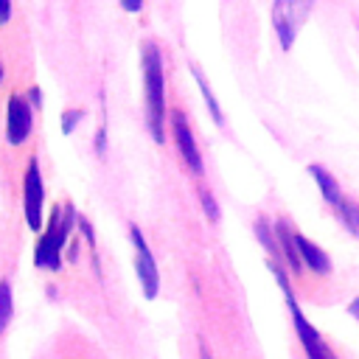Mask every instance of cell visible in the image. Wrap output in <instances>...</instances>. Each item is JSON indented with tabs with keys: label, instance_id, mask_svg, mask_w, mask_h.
<instances>
[{
	"label": "cell",
	"instance_id": "6da1fadb",
	"mask_svg": "<svg viewBox=\"0 0 359 359\" xmlns=\"http://www.w3.org/2000/svg\"><path fill=\"white\" fill-rule=\"evenodd\" d=\"M143 84H146V123L157 143L165 140V76H163V56L154 42L143 45Z\"/></svg>",
	"mask_w": 359,
	"mask_h": 359
},
{
	"label": "cell",
	"instance_id": "7a4b0ae2",
	"mask_svg": "<svg viewBox=\"0 0 359 359\" xmlns=\"http://www.w3.org/2000/svg\"><path fill=\"white\" fill-rule=\"evenodd\" d=\"M76 210L73 205L67 202L65 208H53L50 213V222L45 227V236L36 241V250H34V264L42 266V269H50L56 272L62 266V250L67 244V236L73 233V222H76Z\"/></svg>",
	"mask_w": 359,
	"mask_h": 359
},
{
	"label": "cell",
	"instance_id": "3957f363",
	"mask_svg": "<svg viewBox=\"0 0 359 359\" xmlns=\"http://www.w3.org/2000/svg\"><path fill=\"white\" fill-rule=\"evenodd\" d=\"M269 269H272V275L278 278V283H280V289H283V294H286V306H289V311H292V323H294V331H297V339H300L306 356H309V359H337L334 351H331V348L323 342V337L317 334V328L303 317V311H300V306H297V300H294V292H292V286H289V278H286V272L280 269V264L272 261Z\"/></svg>",
	"mask_w": 359,
	"mask_h": 359
},
{
	"label": "cell",
	"instance_id": "277c9868",
	"mask_svg": "<svg viewBox=\"0 0 359 359\" xmlns=\"http://www.w3.org/2000/svg\"><path fill=\"white\" fill-rule=\"evenodd\" d=\"M22 208H25L28 227L39 230L42 227V208H45V185H42L36 157L28 160V168H25V177H22Z\"/></svg>",
	"mask_w": 359,
	"mask_h": 359
},
{
	"label": "cell",
	"instance_id": "5b68a950",
	"mask_svg": "<svg viewBox=\"0 0 359 359\" xmlns=\"http://www.w3.org/2000/svg\"><path fill=\"white\" fill-rule=\"evenodd\" d=\"M129 236H132V244H135V252H137V255H135V272H137V278H140L143 294H146L149 300H154L157 292H160L157 261H154V255H151V250H149V244H146V238H143V233H140L137 224L129 227Z\"/></svg>",
	"mask_w": 359,
	"mask_h": 359
},
{
	"label": "cell",
	"instance_id": "8992f818",
	"mask_svg": "<svg viewBox=\"0 0 359 359\" xmlns=\"http://www.w3.org/2000/svg\"><path fill=\"white\" fill-rule=\"evenodd\" d=\"M31 126H34V109H31V104L25 101V95L14 93L8 98V107H6V140L11 146L25 143L28 135H31Z\"/></svg>",
	"mask_w": 359,
	"mask_h": 359
},
{
	"label": "cell",
	"instance_id": "52a82bcc",
	"mask_svg": "<svg viewBox=\"0 0 359 359\" xmlns=\"http://www.w3.org/2000/svg\"><path fill=\"white\" fill-rule=\"evenodd\" d=\"M171 132H174V143H177L180 157L185 160V165H188L196 177H202V171H205V165H202V154H199V149H196L194 132H191L188 118H185L182 109H174V112H171Z\"/></svg>",
	"mask_w": 359,
	"mask_h": 359
},
{
	"label": "cell",
	"instance_id": "ba28073f",
	"mask_svg": "<svg viewBox=\"0 0 359 359\" xmlns=\"http://www.w3.org/2000/svg\"><path fill=\"white\" fill-rule=\"evenodd\" d=\"M309 8H311L309 3L306 6H300V3H275L272 6V25H275V34H278L283 50L292 48L294 34H297V25L309 14Z\"/></svg>",
	"mask_w": 359,
	"mask_h": 359
},
{
	"label": "cell",
	"instance_id": "9c48e42d",
	"mask_svg": "<svg viewBox=\"0 0 359 359\" xmlns=\"http://www.w3.org/2000/svg\"><path fill=\"white\" fill-rule=\"evenodd\" d=\"M294 247H297L300 261H303L311 272H317V275H328V272H331V258H328V255H325L314 241H309L306 236L294 233Z\"/></svg>",
	"mask_w": 359,
	"mask_h": 359
},
{
	"label": "cell",
	"instance_id": "30bf717a",
	"mask_svg": "<svg viewBox=\"0 0 359 359\" xmlns=\"http://www.w3.org/2000/svg\"><path fill=\"white\" fill-rule=\"evenodd\" d=\"M309 174L314 177V182H317L320 194L325 196V202L337 210L345 196H342V191H339V185H337V180H334V174H331L328 168H323V165H309Z\"/></svg>",
	"mask_w": 359,
	"mask_h": 359
},
{
	"label": "cell",
	"instance_id": "8fae6325",
	"mask_svg": "<svg viewBox=\"0 0 359 359\" xmlns=\"http://www.w3.org/2000/svg\"><path fill=\"white\" fill-rule=\"evenodd\" d=\"M275 238H278V250H283V258L289 261L292 272H303V261L297 255V247H294V233L289 230V222H275Z\"/></svg>",
	"mask_w": 359,
	"mask_h": 359
},
{
	"label": "cell",
	"instance_id": "7c38bea8",
	"mask_svg": "<svg viewBox=\"0 0 359 359\" xmlns=\"http://www.w3.org/2000/svg\"><path fill=\"white\" fill-rule=\"evenodd\" d=\"M191 67V73H194V79H196V84H199V93H202V98H205V104H208V112H210V118L222 126L224 123V118H222V109H219V101L213 98V93H210V87H208V79L202 76V70L196 67V65H188Z\"/></svg>",
	"mask_w": 359,
	"mask_h": 359
},
{
	"label": "cell",
	"instance_id": "4fadbf2b",
	"mask_svg": "<svg viewBox=\"0 0 359 359\" xmlns=\"http://www.w3.org/2000/svg\"><path fill=\"white\" fill-rule=\"evenodd\" d=\"M334 213L339 216V222L345 224V230H348V233H353V236L359 238V205H356V202H351V199H342V202H339V208H337Z\"/></svg>",
	"mask_w": 359,
	"mask_h": 359
},
{
	"label": "cell",
	"instance_id": "5bb4252c",
	"mask_svg": "<svg viewBox=\"0 0 359 359\" xmlns=\"http://www.w3.org/2000/svg\"><path fill=\"white\" fill-rule=\"evenodd\" d=\"M11 314H14V297H11V286H8V280H0V334L8 328Z\"/></svg>",
	"mask_w": 359,
	"mask_h": 359
},
{
	"label": "cell",
	"instance_id": "9a60e30c",
	"mask_svg": "<svg viewBox=\"0 0 359 359\" xmlns=\"http://www.w3.org/2000/svg\"><path fill=\"white\" fill-rule=\"evenodd\" d=\"M255 236H258V241L266 247L269 255H278V252H280V250H278V238H275V233L269 230V222H266L264 216H258V222H255Z\"/></svg>",
	"mask_w": 359,
	"mask_h": 359
},
{
	"label": "cell",
	"instance_id": "2e32d148",
	"mask_svg": "<svg viewBox=\"0 0 359 359\" xmlns=\"http://www.w3.org/2000/svg\"><path fill=\"white\" fill-rule=\"evenodd\" d=\"M199 199H202V208H205V216H208V222H219V205H216V199H213V194L208 191V188H199Z\"/></svg>",
	"mask_w": 359,
	"mask_h": 359
},
{
	"label": "cell",
	"instance_id": "e0dca14e",
	"mask_svg": "<svg viewBox=\"0 0 359 359\" xmlns=\"http://www.w3.org/2000/svg\"><path fill=\"white\" fill-rule=\"evenodd\" d=\"M81 118H84V112H81V109H67V112L62 115V132H65V135H73Z\"/></svg>",
	"mask_w": 359,
	"mask_h": 359
},
{
	"label": "cell",
	"instance_id": "ac0fdd59",
	"mask_svg": "<svg viewBox=\"0 0 359 359\" xmlns=\"http://www.w3.org/2000/svg\"><path fill=\"white\" fill-rule=\"evenodd\" d=\"M76 224L81 227V233L87 236V241H90V247H93V244H95V233H93V224H90V219H84V216H79V219H76Z\"/></svg>",
	"mask_w": 359,
	"mask_h": 359
},
{
	"label": "cell",
	"instance_id": "d6986e66",
	"mask_svg": "<svg viewBox=\"0 0 359 359\" xmlns=\"http://www.w3.org/2000/svg\"><path fill=\"white\" fill-rule=\"evenodd\" d=\"M25 101L31 104V109H39V107H42V93H39V87H31L28 95H25Z\"/></svg>",
	"mask_w": 359,
	"mask_h": 359
},
{
	"label": "cell",
	"instance_id": "ffe728a7",
	"mask_svg": "<svg viewBox=\"0 0 359 359\" xmlns=\"http://www.w3.org/2000/svg\"><path fill=\"white\" fill-rule=\"evenodd\" d=\"M11 17V3L8 0H0V22H6Z\"/></svg>",
	"mask_w": 359,
	"mask_h": 359
},
{
	"label": "cell",
	"instance_id": "44dd1931",
	"mask_svg": "<svg viewBox=\"0 0 359 359\" xmlns=\"http://www.w3.org/2000/svg\"><path fill=\"white\" fill-rule=\"evenodd\" d=\"M121 6H123L126 11H140V8H143V3H140V0H123Z\"/></svg>",
	"mask_w": 359,
	"mask_h": 359
},
{
	"label": "cell",
	"instance_id": "7402d4cb",
	"mask_svg": "<svg viewBox=\"0 0 359 359\" xmlns=\"http://www.w3.org/2000/svg\"><path fill=\"white\" fill-rule=\"evenodd\" d=\"M348 314H353V317L359 320V297H356V300H351V306H348Z\"/></svg>",
	"mask_w": 359,
	"mask_h": 359
},
{
	"label": "cell",
	"instance_id": "603a6c76",
	"mask_svg": "<svg viewBox=\"0 0 359 359\" xmlns=\"http://www.w3.org/2000/svg\"><path fill=\"white\" fill-rule=\"evenodd\" d=\"M199 359H213V356L208 353V345H205L202 339H199Z\"/></svg>",
	"mask_w": 359,
	"mask_h": 359
},
{
	"label": "cell",
	"instance_id": "cb8c5ba5",
	"mask_svg": "<svg viewBox=\"0 0 359 359\" xmlns=\"http://www.w3.org/2000/svg\"><path fill=\"white\" fill-rule=\"evenodd\" d=\"M0 81H3V62H0Z\"/></svg>",
	"mask_w": 359,
	"mask_h": 359
}]
</instances>
